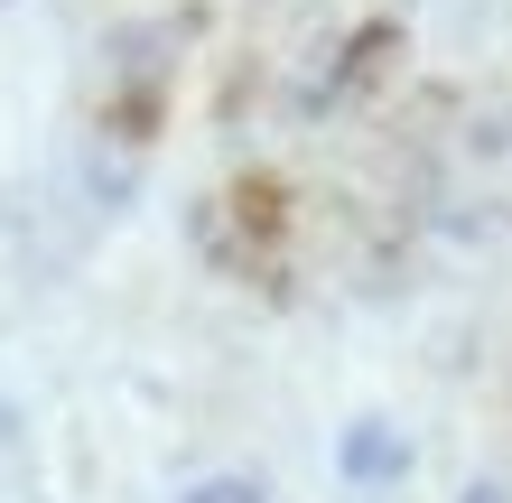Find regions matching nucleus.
I'll return each instance as SVG.
<instances>
[{
  "instance_id": "1",
  "label": "nucleus",
  "mask_w": 512,
  "mask_h": 503,
  "mask_svg": "<svg viewBox=\"0 0 512 503\" xmlns=\"http://www.w3.org/2000/svg\"><path fill=\"white\" fill-rule=\"evenodd\" d=\"M187 503H252L243 485H205V494H187Z\"/></svg>"
}]
</instances>
